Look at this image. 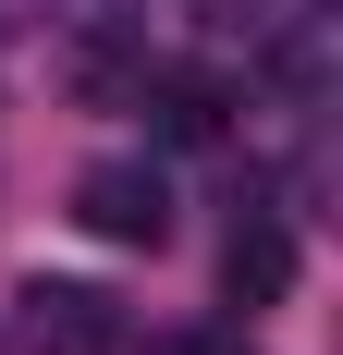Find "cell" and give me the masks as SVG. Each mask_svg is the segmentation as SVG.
Segmentation results:
<instances>
[{"label": "cell", "mask_w": 343, "mask_h": 355, "mask_svg": "<svg viewBox=\"0 0 343 355\" xmlns=\"http://www.w3.org/2000/svg\"><path fill=\"white\" fill-rule=\"evenodd\" d=\"M74 220L99 233V245H172V184L147 159H99V172L74 184Z\"/></svg>", "instance_id": "cell-1"}, {"label": "cell", "mask_w": 343, "mask_h": 355, "mask_svg": "<svg viewBox=\"0 0 343 355\" xmlns=\"http://www.w3.org/2000/svg\"><path fill=\"white\" fill-rule=\"evenodd\" d=\"M12 306H25V343L37 355H123V319H110L99 282H25Z\"/></svg>", "instance_id": "cell-2"}, {"label": "cell", "mask_w": 343, "mask_h": 355, "mask_svg": "<svg viewBox=\"0 0 343 355\" xmlns=\"http://www.w3.org/2000/svg\"><path fill=\"white\" fill-rule=\"evenodd\" d=\"M221 294H233V306H282V294H294V233H282V220H233Z\"/></svg>", "instance_id": "cell-3"}, {"label": "cell", "mask_w": 343, "mask_h": 355, "mask_svg": "<svg viewBox=\"0 0 343 355\" xmlns=\"http://www.w3.org/2000/svg\"><path fill=\"white\" fill-rule=\"evenodd\" d=\"M160 123L184 147H208V135H221V86H208V73H172V86H160Z\"/></svg>", "instance_id": "cell-4"}, {"label": "cell", "mask_w": 343, "mask_h": 355, "mask_svg": "<svg viewBox=\"0 0 343 355\" xmlns=\"http://www.w3.org/2000/svg\"><path fill=\"white\" fill-rule=\"evenodd\" d=\"M160 355H245V343H221V331H196V343H160Z\"/></svg>", "instance_id": "cell-5"}]
</instances>
